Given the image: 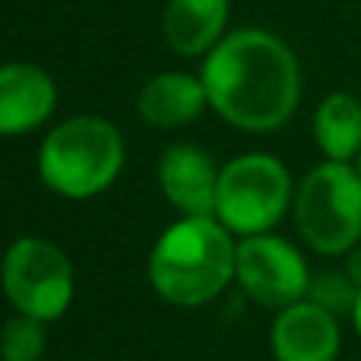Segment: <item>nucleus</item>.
Segmentation results:
<instances>
[{"instance_id": "f257e3e1", "label": "nucleus", "mask_w": 361, "mask_h": 361, "mask_svg": "<svg viewBox=\"0 0 361 361\" xmlns=\"http://www.w3.org/2000/svg\"><path fill=\"white\" fill-rule=\"evenodd\" d=\"M209 105L241 130H276L292 118L301 95L295 54L276 35L241 29L225 35L203 63Z\"/></svg>"}, {"instance_id": "20e7f679", "label": "nucleus", "mask_w": 361, "mask_h": 361, "mask_svg": "<svg viewBox=\"0 0 361 361\" xmlns=\"http://www.w3.org/2000/svg\"><path fill=\"white\" fill-rule=\"evenodd\" d=\"M298 231L317 254H345L361 238V175L349 162H326L301 180Z\"/></svg>"}, {"instance_id": "6e6552de", "label": "nucleus", "mask_w": 361, "mask_h": 361, "mask_svg": "<svg viewBox=\"0 0 361 361\" xmlns=\"http://www.w3.org/2000/svg\"><path fill=\"white\" fill-rule=\"evenodd\" d=\"M273 352L279 361H333L339 352L336 317L314 301L282 307L273 324Z\"/></svg>"}, {"instance_id": "dca6fc26", "label": "nucleus", "mask_w": 361, "mask_h": 361, "mask_svg": "<svg viewBox=\"0 0 361 361\" xmlns=\"http://www.w3.org/2000/svg\"><path fill=\"white\" fill-rule=\"evenodd\" d=\"M345 273H349V279L355 282V286L361 288V247L358 250H352V257H349V267H345Z\"/></svg>"}, {"instance_id": "423d86ee", "label": "nucleus", "mask_w": 361, "mask_h": 361, "mask_svg": "<svg viewBox=\"0 0 361 361\" xmlns=\"http://www.w3.org/2000/svg\"><path fill=\"white\" fill-rule=\"evenodd\" d=\"M4 292L19 314L57 320L73 301V267L61 247L42 238H23L4 257Z\"/></svg>"}, {"instance_id": "1a4fd4ad", "label": "nucleus", "mask_w": 361, "mask_h": 361, "mask_svg": "<svg viewBox=\"0 0 361 361\" xmlns=\"http://www.w3.org/2000/svg\"><path fill=\"white\" fill-rule=\"evenodd\" d=\"M57 89L44 70L32 63L0 67V137L29 133L54 111Z\"/></svg>"}, {"instance_id": "f03ea898", "label": "nucleus", "mask_w": 361, "mask_h": 361, "mask_svg": "<svg viewBox=\"0 0 361 361\" xmlns=\"http://www.w3.org/2000/svg\"><path fill=\"white\" fill-rule=\"evenodd\" d=\"M235 276V244L212 216L175 222L149 257V279L165 301L197 307L212 301Z\"/></svg>"}, {"instance_id": "ddd939ff", "label": "nucleus", "mask_w": 361, "mask_h": 361, "mask_svg": "<svg viewBox=\"0 0 361 361\" xmlns=\"http://www.w3.org/2000/svg\"><path fill=\"white\" fill-rule=\"evenodd\" d=\"M317 146L330 162H349L361 152V102L345 92H336L317 108L314 118Z\"/></svg>"}, {"instance_id": "a211bd4d", "label": "nucleus", "mask_w": 361, "mask_h": 361, "mask_svg": "<svg viewBox=\"0 0 361 361\" xmlns=\"http://www.w3.org/2000/svg\"><path fill=\"white\" fill-rule=\"evenodd\" d=\"M358 175H361V152H358Z\"/></svg>"}, {"instance_id": "0eeeda50", "label": "nucleus", "mask_w": 361, "mask_h": 361, "mask_svg": "<svg viewBox=\"0 0 361 361\" xmlns=\"http://www.w3.org/2000/svg\"><path fill=\"white\" fill-rule=\"evenodd\" d=\"M235 276L254 301L267 307L298 305L311 276L301 254L273 235H250L235 247Z\"/></svg>"}, {"instance_id": "9b49d317", "label": "nucleus", "mask_w": 361, "mask_h": 361, "mask_svg": "<svg viewBox=\"0 0 361 361\" xmlns=\"http://www.w3.org/2000/svg\"><path fill=\"white\" fill-rule=\"evenodd\" d=\"M228 19V0H169L165 42L184 57H197L219 44Z\"/></svg>"}, {"instance_id": "f3484780", "label": "nucleus", "mask_w": 361, "mask_h": 361, "mask_svg": "<svg viewBox=\"0 0 361 361\" xmlns=\"http://www.w3.org/2000/svg\"><path fill=\"white\" fill-rule=\"evenodd\" d=\"M352 320H355V330L361 336V292H358V301H355V311H352Z\"/></svg>"}, {"instance_id": "9d476101", "label": "nucleus", "mask_w": 361, "mask_h": 361, "mask_svg": "<svg viewBox=\"0 0 361 361\" xmlns=\"http://www.w3.org/2000/svg\"><path fill=\"white\" fill-rule=\"evenodd\" d=\"M159 180L171 203L187 216H216L219 171L203 149L190 143L169 146L159 162Z\"/></svg>"}, {"instance_id": "4468645a", "label": "nucleus", "mask_w": 361, "mask_h": 361, "mask_svg": "<svg viewBox=\"0 0 361 361\" xmlns=\"http://www.w3.org/2000/svg\"><path fill=\"white\" fill-rule=\"evenodd\" d=\"M361 288L349 279V273H336V269H326V273H317L307 286V298L317 307H324L326 314H352L355 311Z\"/></svg>"}, {"instance_id": "7ed1b4c3", "label": "nucleus", "mask_w": 361, "mask_h": 361, "mask_svg": "<svg viewBox=\"0 0 361 361\" xmlns=\"http://www.w3.org/2000/svg\"><path fill=\"white\" fill-rule=\"evenodd\" d=\"M124 165L121 133L102 118H73L51 130L38 152L42 180L61 197L102 193Z\"/></svg>"}, {"instance_id": "f8f14e48", "label": "nucleus", "mask_w": 361, "mask_h": 361, "mask_svg": "<svg viewBox=\"0 0 361 361\" xmlns=\"http://www.w3.org/2000/svg\"><path fill=\"white\" fill-rule=\"evenodd\" d=\"M203 105H209L203 80L187 73H162L140 92V114L156 127L187 124L203 111Z\"/></svg>"}, {"instance_id": "2eb2a0df", "label": "nucleus", "mask_w": 361, "mask_h": 361, "mask_svg": "<svg viewBox=\"0 0 361 361\" xmlns=\"http://www.w3.org/2000/svg\"><path fill=\"white\" fill-rule=\"evenodd\" d=\"M44 349V330L42 320L35 317H13L4 326V336H0V355L4 361H38Z\"/></svg>"}, {"instance_id": "39448f33", "label": "nucleus", "mask_w": 361, "mask_h": 361, "mask_svg": "<svg viewBox=\"0 0 361 361\" xmlns=\"http://www.w3.org/2000/svg\"><path fill=\"white\" fill-rule=\"evenodd\" d=\"M292 197V178L273 156H241L219 175L216 216L228 231L250 238L263 235L282 219Z\"/></svg>"}]
</instances>
